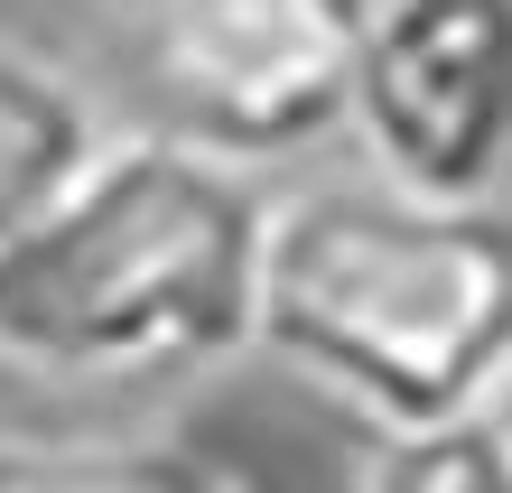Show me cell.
Wrapping results in <instances>:
<instances>
[{
    "label": "cell",
    "mask_w": 512,
    "mask_h": 493,
    "mask_svg": "<svg viewBox=\"0 0 512 493\" xmlns=\"http://www.w3.org/2000/svg\"><path fill=\"white\" fill-rule=\"evenodd\" d=\"M270 187L177 131H112L28 233L0 242V363L140 391L252 354Z\"/></svg>",
    "instance_id": "1"
},
{
    "label": "cell",
    "mask_w": 512,
    "mask_h": 493,
    "mask_svg": "<svg viewBox=\"0 0 512 493\" xmlns=\"http://www.w3.org/2000/svg\"><path fill=\"white\" fill-rule=\"evenodd\" d=\"M252 354L382 438L512 400V214L410 187L270 196Z\"/></svg>",
    "instance_id": "2"
},
{
    "label": "cell",
    "mask_w": 512,
    "mask_h": 493,
    "mask_svg": "<svg viewBox=\"0 0 512 493\" xmlns=\"http://www.w3.org/2000/svg\"><path fill=\"white\" fill-rule=\"evenodd\" d=\"M168 131L233 168L308 159L345 131L373 0H149Z\"/></svg>",
    "instance_id": "3"
},
{
    "label": "cell",
    "mask_w": 512,
    "mask_h": 493,
    "mask_svg": "<svg viewBox=\"0 0 512 493\" xmlns=\"http://www.w3.org/2000/svg\"><path fill=\"white\" fill-rule=\"evenodd\" d=\"M345 131L382 187L485 205L512 168V0H373Z\"/></svg>",
    "instance_id": "4"
},
{
    "label": "cell",
    "mask_w": 512,
    "mask_h": 493,
    "mask_svg": "<svg viewBox=\"0 0 512 493\" xmlns=\"http://www.w3.org/2000/svg\"><path fill=\"white\" fill-rule=\"evenodd\" d=\"M103 140H112V112L94 84L75 66H56L47 47L0 38V242L38 224L94 168Z\"/></svg>",
    "instance_id": "5"
},
{
    "label": "cell",
    "mask_w": 512,
    "mask_h": 493,
    "mask_svg": "<svg viewBox=\"0 0 512 493\" xmlns=\"http://www.w3.org/2000/svg\"><path fill=\"white\" fill-rule=\"evenodd\" d=\"M0 493H224L196 456L140 438H0Z\"/></svg>",
    "instance_id": "6"
},
{
    "label": "cell",
    "mask_w": 512,
    "mask_h": 493,
    "mask_svg": "<svg viewBox=\"0 0 512 493\" xmlns=\"http://www.w3.org/2000/svg\"><path fill=\"white\" fill-rule=\"evenodd\" d=\"M354 493H512V410L391 438V456Z\"/></svg>",
    "instance_id": "7"
},
{
    "label": "cell",
    "mask_w": 512,
    "mask_h": 493,
    "mask_svg": "<svg viewBox=\"0 0 512 493\" xmlns=\"http://www.w3.org/2000/svg\"><path fill=\"white\" fill-rule=\"evenodd\" d=\"M112 10H149V0H112Z\"/></svg>",
    "instance_id": "8"
},
{
    "label": "cell",
    "mask_w": 512,
    "mask_h": 493,
    "mask_svg": "<svg viewBox=\"0 0 512 493\" xmlns=\"http://www.w3.org/2000/svg\"><path fill=\"white\" fill-rule=\"evenodd\" d=\"M503 410H512V400H503Z\"/></svg>",
    "instance_id": "9"
}]
</instances>
